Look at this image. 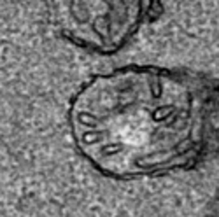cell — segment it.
<instances>
[{
	"label": "cell",
	"mask_w": 219,
	"mask_h": 217,
	"mask_svg": "<svg viewBox=\"0 0 219 217\" xmlns=\"http://www.w3.org/2000/svg\"><path fill=\"white\" fill-rule=\"evenodd\" d=\"M79 152L114 179L193 170L219 154V77L130 65L93 77L70 103Z\"/></svg>",
	"instance_id": "6da1fadb"
},
{
	"label": "cell",
	"mask_w": 219,
	"mask_h": 217,
	"mask_svg": "<svg viewBox=\"0 0 219 217\" xmlns=\"http://www.w3.org/2000/svg\"><path fill=\"white\" fill-rule=\"evenodd\" d=\"M60 37L91 53L119 51L140 26L142 0H46Z\"/></svg>",
	"instance_id": "7a4b0ae2"
},
{
	"label": "cell",
	"mask_w": 219,
	"mask_h": 217,
	"mask_svg": "<svg viewBox=\"0 0 219 217\" xmlns=\"http://www.w3.org/2000/svg\"><path fill=\"white\" fill-rule=\"evenodd\" d=\"M207 217H219V189L216 191V194L212 196L210 203H209Z\"/></svg>",
	"instance_id": "3957f363"
}]
</instances>
